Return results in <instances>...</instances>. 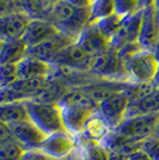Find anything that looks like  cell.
<instances>
[{"label": "cell", "instance_id": "1", "mask_svg": "<svg viewBox=\"0 0 159 160\" xmlns=\"http://www.w3.org/2000/svg\"><path fill=\"white\" fill-rule=\"evenodd\" d=\"M47 20L60 32L78 40L79 35L91 22V8H78L66 0H56Z\"/></svg>", "mask_w": 159, "mask_h": 160}, {"label": "cell", "instance_id": "2", "mask_svg": "<svg viewBox=\"0 0 159 160\" xmlns=\"http://www.w3.org/2000/svg\"><path fill=\"white\" fill-rule=\"evenodd\" d=\"M29 117L47 135L67 132L58 103H47L31 99L25 102Z\"/></svg>", "mask_w": 159, "mask_h": 160}, {"label": "cell", "instance_id": "3", "mask_svg": "<svg viewBox=\"0 0 159 160\" xmlns=\"http://www.w3.org/2000/svg\"><path fill=\"white\" fill-rule=\"evenodd\" d=\"M128 82L134 85L152 84L159 71V61L153 52L141 49L123 63Z\"/></svg>", "mask_w": 159, "mask_h": 160}, {"label": "cell", "instance_id": "4", "mask_svg": "<svg viewBox=\"0 0 159 160\" xmlns=\"http://www.w3.org/2000/svg\"><path fill=\"white\" fill-rule=\"evenodd\" d=\"M158 124L159 112L135 115L127 117L114 132L133 143H142L156 135Z\"/></svg>", "mask_w": 159, "mask_h": 160}, {"label": "cell", "instance_id": "5", "mask_svg": "<svg viewBox=\"0 0 159 160\" xmlns=\"http://www.w3.org/2000/svg\"><path fill=\"white\" fill-rule=\"evenodd\" d=\"M133 84H131L127 90L119 91L98 103V111L105 118L109 126L113 128V130L126 120L132 100L129 93V88Z\"/></svg>", "mask_w": 159, "mask_h": 160}, {"label": "cell", "instance_id": "6", "mask_svg": "<svg viewBox=\"0 0 159 160\" xmlns=\"http://www.w3.org/2000/svg\"><path fill=\"white\" fill-rule=\"evenodd\" d=\"M78 147L77 136L68 132H62L48 135L44 142L41 145L40 149L54 159L62 160L74 153Z\"/></svg>", "mask_w": 159, "mask_h": 160}, {"label": "cell", "instance_id": "7", "mask_svg": "<svg viewBox=\"0 0 159 160\" xmlns=\"http://www.w3.org/2000/svg\"><path fill=\"white\" fill-rule=\"evenodd\" d=\"M141 20H142V10L125 17L117 32L109 41V48L119 52L121 48H123L127 44L138 42L141 29Z\"/></svg>", "mask_w": 159, "mask_h": 160}, {"label": "cell", "instance_id": "8", "mask_svg": "<svg viewBox=\"0 0 159 160\" xmlns=\"http://www.w3.org/2000/svg\"><path fill=\"white\" fill-rule=\"evenodd\" d=\"M31 18L23 11L1 14L0 18V38L1 42L22 40L31 23Z\"/></svg>", "mask_w": 159, "mask_h": 160}, {"label": "cell", "instance_id": "9", "mask_svg": "<svg viewBox=\"0 0 159 160\" xmlns=\"http://www.w3.org/2000/svg\"><path fill=\"white\" fill-rule=\"evenodd\" d=\"M13 138L27 149H40L48 135L43 133L31 120L22 121L8 126Z\"/></svg>", "mask_w": 159, "mask_h": 160}, {"label": "cell", "instance_id": "10", "mask_svg": "<svg viewBox=\"0 0 159 160\" xmlns=\"http://www.w3.org/2000/svg\"><path fill=\"white\" fill-rule=\"evenodd\" d=\"M91 63H92V58L87 55L77 43H73L71 46L64 48L52 61V65L55 66L68 67L75 71L87 72V73L90 71Z\"/></svg>", "mask_w": 159, "mask_h": 160}, {"label": "cell", "instance_id": "11", "mask_svg": "<svg viewBox=\"0 0 159 160\" xmlns=\"http://www.w3.org/2000/svg\"><path fill=\"white\" fill-rule=\"evenodd\" d=\"M77 40L67 36L65 33L59 32L56 36H54L49 40L42 42L40 44L31 47L28 49V55L36 58L38 60L46 61L48 63H52L54 58L64 49V48L75 43Z\"/></svg>", "mask_w": 159, "mask_h": 160}, {"label": "cell", "instance_id": "12", "mask_svg": "<svg viewBox=\"0 0 159 160\" xmlns=\"http://www.w3.org/2000/svg\"><path fill=\"white\" fill-rule=\"evenodd\" d=\"M159 42V22L154 7L148 6L142 8V20L138 43L144 50L153 52Z\"/></svg>", "mask_w": 159, "mask_h": 160}, {"label": "cell", "instance_id": "13", "mask_svg": "<svg viewBox=\"0 0 159 160\" xmlns=\"http://www.w3.org/2000/svg\"><path fill=\"white\" fill-rule=\"evenodd\" d=\"M75 43L92 59L109 50V41L100 32L95 24H89Z\"/></svg>", "mask_w": 159, "mask_h": 160}, {"label": "cell", "instance_id": "14", "mask_svg": "<svg viewBox=\"0 0 159 160\" xmlns=\"http://www.w3.org/2000/svg\"><path fill=\"white\" fill-rule=\"evenodd\" d=\"M60 108H61L62 120L67 132L74 136H79L84 133L87 120L92 113L98 111V110H92V109L77 107V105H66V107Z\"/></svg>", "mask_w": 159, "mask_h": 160}, {"label": "cell", "instance_id": "15", "mask_svg": "<svg viewBox=\"0 0 159 160\" xmlns=\"http://www.w3.org/2000/svg\"><path fill=\"white\" fill-rule=\"evenodd\" d=\"M59 32V30L48 20L35 19L31 20L27 32L22 40L24 41V43L28 46V48H31L52 38L54 36H56Z\"/></svg>", "mask_w": 159, "mask_h": 160}, {"label": "cell", "instance_id": "16", "mask_svg": "<svg viewBox=\"0 0 159 160\" xmlns=\"http://www.w3.org/2000/svg\"><path fill=\"white\" fill-rule=\"evenodd\" d=\"M19 79L31 78H49L52 74L53 66L46 61L38 60L36 58L27 55L22 61L17 63Z\"/></svg>", "mask_w": 159, "mask_h": 160}, {"label": "cell", "instance_id": "17", "mask_svg": "<svg viewBox=\"0 0 159 160\" xmlns=\"http://www.w3.org/2000/svg\"><path fill=\"white\" fill-rule=\"evenodd\" d=\"M111 133H113V128L109 126V123L100 115V111H96L87 120L84 133L81 135H84L90 140L104 143V141L109 138V135Z\"/></svg>", "mask_w": 159, "mask_h": 160}, {"label": "cell", "instance_id": "18", "mask_svg": "<svg viewBox=\"0 0 159 160\" xmlns=\"http://www.w3.org/2000/svg\"><path fill=\"white\" fill-rule=\"evenodd\" d=\"M159 112V88L154 87L151 92L142 96L141 98L131 100V105L127 112V117L135 115ZM126 117V118H127Z\"/></svg>", "mask_w": 159, "mask_h": 160}, {"label": "cell", "instance_id": "19", "mask_svg": "<svg viewBox=\"0 0 159 160\" xmlns=\"http://www.w3.org/2000/svg\"><path fill=\"white\" fill-rule=\"evenodd\" d=\"M23 12L33 20H47L53 11L56 0H18Z\"/></svg>", "mask_w": 159, "mask_h": 160}, {"label": "cell", "instance_id": "20", "mask_svg": "<svg viewBox=\"0 0 159 160\" xmlns=\"http://www.w3.org/2000/svg\"><path fill=\"white\" fill-rule=\"evenodd\" d=\"M80 153L85 160H110V151L103 143L90 140L84 135L77 136Z\"/></svg>", "mask_w": 159, "mask_h": 160}, {"label": "cell", "instance_id": "21", "mask_svg": "<svg viewBox=\"0 0 159 160\" xmlns=\"http://www.w3.org/2000/svg\"><path fill=\"white\" fill-rule=\"evenodd\" d=\"M30 120L25 102L4 103L0 105V121L1 123L11 126L22 121Z\"/></svg>", "mask_w": 159, "mask_h": 160}, {"label": "cell", "instance_id": "22", "mask_svg": "<svg viewBox=\"0 0 159 160\" xmlns=\"http://www.w3.org/2000/svg\"><path fill=\"white\" fill-rule=\"evenodd\" d=\"M28 46L23 40L1 42L0 49V65L3 63H18L28 55Z\"/></svg>", "mask_w": 159, "mask_h": 160}, {"label": "cell", "instance_id": "23", "mask_svg": "<svg viewBox=\"0 0 159 160\" xmlns=\"http://www.w3.org/2000/svg\"><path fill=\"white\" fill-rule=\"evenodd\" d=\"M27 148L14 138L0 141V160H22Z\"/></svg>", "mask_w": 159, "mask_h": 160}, {"label": "cell", "instance_id": "24", "mask_svg": "<svg viewBox=\"0 0 159 160\" xmlns=\"http://www.w3.org/2000/svg\"><path fill=\"white\" fill-rule=\"evenodd\" d=\"M123 18L125 17H121L117 13H114L109 17H106V18H103V19L93 23V24L97 27L100 32L105 37L106 40L110 41L114 37V35L117 32Z\"/></svg>", "mask_w": 159, "mask_h": 160}, {"label": "cell", "instance_id": "25", "mask_svg": "<svg viewBox=\"0 0 159 160\" xmlns=\"http://www.w3.org/2000/svg\"><path fill=\"white\" fill-rule=\"evenodd\" d=\"M114 13H115L114 0H92L90 24H93V23L103 19V18H106Z\"/></svg>", "mask_w": 159, "mask_h": 160}, {"label": "cell", "instance_id": "26", "mask_svg": "<svg viewBox=\"0 0 159 160\" xmlns=\"http://www.w3.org/2000/svg\"><path fill=\"white\" fill-rule=\"evenodd\" d=\"M115 4V13L121 17H127L142 10L140 0H114Z\"/></svg>", "mask_w": 159, "mask_h": 160}, {"label": "cell", "instance_id": "27", "mask_svg": "<svg viewBox=\"0 0 159 160\" xmlns=\"http://www.w3.org/2000/svg\"><path fill=\"white\" fill-rule=\"evenodd\" d=\"M0 77H1V88L7 87L19 79L17 63H3L0 66Z\"/></svg>", "mask_w": 159, "mask_h": 160}, {"label": "cell", "instance_id": "28", "mask_svg": "<svg viewBox=\"0 0 159 160\" xmlns=\"http://www.w3.org/2000/svg\"><path fill=\"white\" fill-rule=\"evenodd\" d=\"M141 149L152 160H159V138L152 136L142 142Z\"/></svg>", "mask_w": 159, "mask_h": 160}, {"label": "cell", "instance_id": "29", "mask_svg": "<svg viewBox=\"0 0 159 160\" xmlns=\"http://www.w3.org/2000/svg\"><path fill=\"white\" fill-rule=\"evenodd\" d=\"M22 160H56L47 155L44 152H42L41 149H27V152L24 153Z\"/></svg>", "mask_w": 159, "mask_h": 160}, {"label": "cell", "instance_id": "30", "mask_svg": "<svg viewBox=\"0 0 159 160\" xmlns=\"http://www.w3.org/2000/svg\"><path fill=\"white\" fill-rule=\"evenodd\" d=\"M68 4L78 8H91L92 0H66Z\"/></svg>", "mask_w": 159, "mask_h": 160}, {"label": "cell", "instance_id": "31", "mask_svg": "<svg viewBox=\"0 0 159 160\" xmlns=\"http://www.w3.org/2000/svg\"><path fill=\"white\" fill-rule=\"evenodd\" d=\"M128 160H152L142 149H138L128 155Z\"/></svg>", "mask_w": 159, "mask_h": 160}, {"label": "cell", "instance_id": "32", "mask_svg": "<svg viewBox=\"0 0 159 160\" xmlns=\"http://www.w3.org/2000/svg\"><path fill=\"white\" fill-rule=\"evenodd\" d=\"M62 160H85V159L83 158V155H81V153H80L79 147H78V149H77L74 153L71 154L69 157H67V158H65V159H62Z\"/></svg>", "mask_w": 159, "mask_h": 160}, {"label": "cell", "instance_id": "33", "mask_svg": "<svg viewBox=\"0 0 159 160\" xmlns=\"http://www.w3.org/2000/svg\"><path fill=\"white\" fill-rule=\"evenodd\" d=\"M111 155H110V160H128V155L122 153H114V152H110Z\"/></svg>", "mask_w": 159, "mask_h": 160}, {"label": "cell", "instance_id": "34", "mask_svg": "<svg viewBox=\"0 0 159 160\" xmlns=\"http://www.w3.org/2000/svg\"><path fill=\"white\" fill-rule=\"evenodd\" d=\"M140 1H141V7H142V8L152 6L153 2H154V0H140Z\"/></svg>", "mask_w": 159, "mask_h": 160}, {"label": "cell", "instance_id": "35", "mask_svg": "<svg viewBox=\"0 0 159 160\" xmlns=\"http://www.w3.org/2000/svg\"><path fill=\"white\" fill-rule=\"evenodd\" d=\"M153 7H154V11H156V14H157V18H158L159 22V0H154Z\"/></svg>", "mask_w": 159, "mask_h": 160}, {"label": "cell", "instance_id": "36", "mask_svg": "<svg viewBox=\"0 0 159 160\" xmlns=\"http://www.w3.org/2000/svg\"><path fill=\"white\" fill-rule=\"evenodd\" d=\"M153 53H154V55H156V58H157V60L159 61V42L157 43V46H156V48H154V50H153Z\"/></svg>", "mask_w": 159, "mask_h": 160}, {"label": "cell", "instance_id": "37", "mask_svg": "<svg viewBox=\"0 0 159 160\" xmlns=\"http://www.w3.org/2000/svg\"><path fill=\"white\" fill-rule=\"evenodd\" d=\"M154 136L159 138V124H158V128H157V132H156V135H154Z\"/></svg>", "mask_w": 159, "mask_h": 160}]
</instances>
